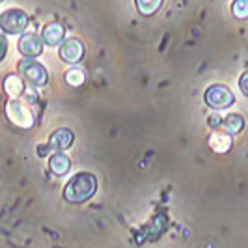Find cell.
<instances>
[{"instance_id": "cell-1", "label": "cell", "mask_w": 248, "mask_h": 248, "mask_svg": "<svg viewBox=\"0 0 248 248\" xmlns=\"http://www.w3.org/2000/svg\"><path fill=\"white\" fill-rule=\"evenodd\" d=\"M97 190V179L90 172H78L75 174L69 183L63 188V198L69 203H84L92 198Z\"/></svg>"}, {"instance_id": "cell-2", "label": "cell", "mask_w": 248, "mask_h": 248, "mask_svg": "<svg viewBox=\"0 0 248 248\" xmlns=\"http://www.w3.org/2000/svg\"><path fill=\"white\" fill-rule=\"evenodd\" d=\"M6 116L19 129H32L36 124L34 112L30 110L26 103H21L19 99H10L6 103Z\"/></svg>"}, {"instance_id": "cell-3", "label": "cell", "mask_w": 248, "mask_h": 248, "mask_svg": "<svg viewBox=\"0 0 248 248\" xmlns=\"http://www.w3.org/2000/svg\"><path fill=\"white\" fill-rule=\"evenodd\" d=\"M19 73L21 77L25 78L28 84H32V86L36 88H41L47 84V80H49V73H47V69H45V65H41V63H37L36 60H21L19 62Z\"/></svg>"}, {"instance_id": "cell-4", "label": "cell", "mask_w": 248, "mask_h": 248, "mask_svg": "<svg viewBox=\"0 0 248 248\" xmlns=\"http://www.w3.org/2000/svg\"><path fill=\"white\" fill-rule=\"evenodd\" d=\"M28 26V15L19 8H12L0 15V28L6 34H23Z\"/></svg>"}, {"instance_id": "cell-5", "label": "cell", "mask_w": 248, "mask_h": 248, "mask_svg": "<svg viewBox=\"0 0 248 248\" xmlns=\"http://www.w3.org/2000/svg\"><path fill=\"white\" fill-rule=\"evenodd\" d=\"M203 99H205V103H207L211 108L222 110V108L232 107L235 97H233V92L228 86H224V84H213V86L207 88Z\"/></svg>"}, {"instance_id": "cell-6", "label": "cell", "mask_w": 248, "mask_h": 248, "mask_svg": "<svg viewBox=\"0 0 248 248\" xmlns=\"http://www.w3.org/2000/svg\"><path fill=\"white\" fill-rule=\"evenodd\" d=\"M19 50H21V54L25 58L34 60L43 52V39H41V36L34 34V32L23 34L21 39H19Z\"/></svg>"}, {"instance_id": "cell-7", "label": "cell", "mask_w": 248, "mask_h": 248, "mask_svg": "<svg viewBox=\"0 0 248 248\" xmlns=\"http://www.w3.org/2000/svg\"><path fill=\"white\" fill-rule=\"evenodd\" d=\"M82 56H84V45L77 37L63 39V43L60 45V58L63 62L77 63L82 60Z\"/></svg>"}, {"instance_id": "cell-8", "label": "cell", "mask_w": 248, "mask_h": 248, "mask_svg": "<svg viewBox=\"0 0 248 248\" xmlns=\"http://www.w3.org/2000/svg\"><path fill=\"white\" fill-rule=\"evenodd\" d=\"M73 142H75L73 131L67 129V127L56 129V131L49 137V146H50V149H54V151H63V149L71 148Z\"/></svg>"}, {"instance_id": "cell-9", "label": "cell", "mask_w": 248, "mask_h": 248, "mask_svg": "<svg viewBox=\"0 0 248 248\" xmlns=\"http://www.w3.org/2000/svg\"><path fill=\"white\" fill-rule=\"evenodd\" d=\"M63 34H65V28L60 23H49L41 30V39H43L45 45L58 47V45L63 43Z\"/></svg>"}, {"instance_id": "cell-10", "label": "cell", "mask_w": 248, "mask_h": 248, "mask_svg": "<svg viewBox=\"0 0 248 248\" xmlns=\"http://www.w3.org/2000/svg\"><path fill=\"white\" fill-rule=\"evenodd\" d=\"M207 142H209V148L213 151H217V153H228L232 149V144H233L232 135H228L226 131H220V129H215L209 135Z\"/></svg>"}, {"instance_id": "cell-11", "label": "cell", "mask_w": 248, "mask_h": 248, "mask_svg": "<svg viewBox=\"0 0 248 248\" xmlns=\"http://www.w3.org/2000/svg\"><path fill=\"white\" fill-rule=\"evenodd\" d=\"M71 168V161L63 151H54L49 157V170L54 175H65Z\"/></svg>"}, {"instance_id": "cell-12", "label": "cell", "mask_w": 248, "mask_h": 248, "mask_svg": "<svg viewBox=\"0 0 248 248\" xmlns=\"http://www.w3.org/2000/svg\"><path fill=\"white\" fill-rule=\"evenodd\" d=\"M25 82H23V78L19 77V75H8L6 78H4V92L12 97V99H17V97H21L23 93H25Z\"/></svg>"}, {"instance_id": "cell-13", "label": "cell", "mask_w": 248, "mask_h": 248, "mask_svg": "<svg viewBox=\"0 0 248 248\" xmlns=\"http://www.w3.org/2000/svg\"><path fill=\"white\" fill-rule=\"evenodd\" d=\"M220 129L226 131L228 135H237V133H241L245 129V118L241 114H228L222 120Z\"/></svg>"}, {"instance_id": "cell-14", "label": "cell", "mask_w": 248, "mask_h": 248, "mask_svg": "<svg viewBox=\"0 0 248 248\" xmlns=\"http://www.w3.org/2000/svg\"><path fill=\"white\" fill-rule=\"evenodd\" d=\"M63 78H65V82H67L69 86L78 88V86H82V84H84V80H86V73H84V69H82V67H71V69H67V71H65Z\"/></svg>"}, {"instance_id": "cell-15", "label": "cell", "mask_w": 248, "mask_h": 248, "mask_svg": "<svg viewBox=\"0 0 248 248\" xmlns=\"http://www.w3.org/2000/svg\"><path fill=\"white\" fill-rule=\"evenodd\" d=\"M162 2L164 0H137V8L142 15L149 17V15H155L161 10Z\"/></svg>"}, {"instance_id": "cell-16", "label": "cell", "mask_w": 248, "mask_h": 248, "mask_svg": "<svg viewBox=\"0 0 248 248\" xmlns=\"http://www.w3.org/2000/svg\"><path fill=\"white\" fill-rule=\"evenodd\" d=\"M232 12L237 19H248V0H235L232 4Z\"/></svg>"}, {"instance_id": "cell-17", "label": "cell", "mask_w": 248, "mask_h": 248, "mask_svg": "<svg viewBox=\"0 0 248 248\" xmlns=\"http://www.w3.org/2000/svg\"><path fill=\"white\" fill-rule=\"evenodd\" d=\"M239 88H241L243 95L248 97V71H245V73L241 75V78H239Z\"/></svg>"}, {"instance_id": "cell-18", "label": "cell", "mask_w": 248, "mask_h": 248, "mask_svg": "<svg viewBox=\"0 0 248 248\" xmlns=\"http://www.w3.org/2000/svg\"><path fill=\"white\" fill-rule=\"evenodd\" d=\"M6 52H8V41H6V37L0 34V62L6 58Z\"/></svg>"}, {"instance_id": "cell-19", "label": "cell", "mask_w": 248, "mask_h": 248, "mask_svg": "<svg viewBox=\"0 0 248 248\" xmlns=\"http://www.w3.org/2000/svg\"><path fill=\"white\" fill-rule=\"evenodd\" d=\"M0 2H2V0H0Z\"/></svg>"}]
</instances>
